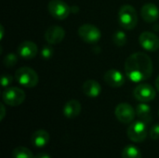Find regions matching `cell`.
<instances>
[{
  "label": "cell",
  "mask_w": 159,
  "mask_h": 158,
  "mask_svg": "<svg viewBox=\"0 0 159 158\" xmlns=\"http://www.w3.org/2000/svg\"><path fill=\"white\" fill-rule=\"evenodd\" d=\"M2 99L9 106H19L25 101V92L17 87L7 88L3 91Z\"/></svg>",
  "instance_id": "6"
},
{
  "label": "cell",
  "mask_w": 159,
  "mask_h": 158,
  "mask_svg": "<svg viewBox=\"0 0 159 158\" xmlns=\"http://www.w3.org/2000/svg\"><path fill=\"white\" fill-rule=\"evenodd\" d=\"M133 95L135 99L141 102H149L155 100L157 92L156 89L150 84L142 83L134 88Z\"/></svg>",
  "instance_id": "8"
},
{
  "label": "cell",
  "mask_w": 159,
  "mask_h": 158,
  "mask_svg": "<svg viewBox=\"0 0 159 158\" xmlns=\"http://www.w3.org/2000/svg\"><path fill=\"white\" fill-rule=\"evenodd\" d=\"M78 35L86 43L95 44L100 41L102 33L97 26L90 23H85L78 28Z\"/></svg>",
  "instance_id": "5"
},
{
  "label": "cell",
  "mask_w": 159,
  "mask_h": 158,
  "mask_svg": "<svg viewBox=\"0 0 159 158\" xmlns=\"http://www.w3.org/2000/svg\"><path fill=\"white\" fill-rule=\"evenodd\" d=\"M127 135L129 139L133 142H136V143L143 142L148 135L146 123L141 120L133 122L129 127L127 130Z\"/></svg>",
  "instance_id": "4"
},
{
  "label": "cell",
  "mask_w": 159,
  "mask_h": 158,
  "mask_svg": "<svg viewBox=\"0 0 159 158\" xmlns=\"http://www.w3.org/2000/svg\"><path fill=\"white\" fill-rule=\"evenodd\" d=\"M0 108H1V115H0V121H2L4 118H5V115H6V109H5V106L3 103L0 104Z\"/></svg>",
  "instance_id": "26"
},
{
  "label": "cell",
  "mask_w": 159,
  "mask_h": 158,
  "mask_svg": "<svg viewBox=\"0 0 159 158\" xmlns=\"http://www.w3.org/2000/svg\"><path fill=\"white\" fill-rule=\"evenodd\" d=\"M141 15L144 21L148 23L156 22L159 18V9L157 5L153 3L145 4L141 9Z\"/></svg>",
  "instance_id": "14"
},
{
  "label": "cell",
  "mask_w": 159,
  "mask_h": 158,
  "mask_svg": "<svg viewBox=\"0 0 159 158\" xmlns=\"http://www.w3.org/2000/svg\"><path fill=\"white\" fill-rule=\"evenodd\" d=\"M49 14L60 20H65L71 13V7L63 0H50L48 3Z\"/></svg>",
  "instance_id": "7"
},
{
  "label": "cell",
  "mask_w": 159,
  "mask_h": 158,
  "mask_svg": "<svg viewBox=\"0 0 159 158\" xmlns=\"http://www.w3.org/2000/svg\"><path fill=\"white\" fill-rule=\"evenodd\" d=\"M83 93L89 98H97L102 92V87L95 80H87L82 86Z\"/></svg>",
  "instance_id": "16"
},
{
  "label": "cell",
  "mask_w": 159,
  "mask_h": 158,
  "mask_svg": "<svg viewBox=\"0 0 159 158\" xmlns=\"http://www.w3.org/2000/svg\"><path fill=\"white\" fill-rule=\"evenodd\" d=\"M118 22L125 30H132L138 23L136 9L130 5H124L118 11Z\"/></svg>",
  "instance_id": "2"
},
{
  "label": "cell",
  "mask_w": 159,
  "mask_h": 158,
  "mask_svg": "<svg viewBox=\"0 0 159 158\" xmlns=\"http://www.w3.org/2000/svg\"><path fill=\"white\" fill-rule=\"evenodd\" d=\"M125 72L131 82L140 83L145 81L153 74L152 60L146 53L135 52L126 60Z\"/></svg>",
  "instance_id": "1"
},
{
  "label": "cell",
  "mask_w": 159,
  "mask_h": 158,
  "mask_svg": "<svg viewBox=\"0 0 159 158\" xmlns=\"http://www.w3.org/2000/svg\"><path fill=\"white\" fill-rule=\"evenodd\" d=\"M156 87H157V89L159 92V75L157 76V78L156 79Z\"/></svg>",
  "instance_id": "28"
},
{
  "label": "cell",
  "mask_w": 159,
  "mask_h": 158,
  "mask_svg": "<svg viewBox=\"0 0 159 158\" xmlns=\"http://www.w3.org/2000/svg\"><path fill=\"white\" fill-rule=\"evenodd\" d=\"M0 29H1V38L0 39H3V34H4V27H3V25L0 26Z\"/></svg>",
  "instance_id": "29"
},
{
  "label": "cell",
  "mask_w": 159,
  "mask_h": 158,
  "mask_svg": "<svg viewBox=\"0 0 159 158\" xmlns=\"http://www.w3.org/2000/svg\"><path fill=\"white\" fill-rule=\"evenodd\" d=\"M13 158H34L32 151L23 146H18L12 151Z\"/></svg>",
  "instance_id": "20"
},
{
  "label": "cell",
  "mask_w": 159,
  "mask_h": 158,
  "mask_svg": "<svg viewBox=\"0 0 159 158\" xmlns=\"http://www.w3.org/2000/svg\"><path fill=\"white\" fill-rule=\"evenodd\" d=\"M18 61V56L13 53V52H10L8 54H7L4 58V65L6 67H8V68H12Z\"/></svg>",
  "instance_id": "22"
},
{
  "label": "cell",
  "mask_w": 159,
  "mask_h": 158,
  "mask_svg": "<svg viewBox=\"0 0 159 158\" xmlns=\"http://www.w3.org/2000/svg\"><path fill=\"white\" fill-rule=\"evenodd\" d=\"M52 56H53V47L49 44L44 46L41 50V57L44 60H49Z\"/></svg>",
  "instance_id": "23"
},
{
  "label": "cell",
  "mask_w": 159,
  "mask_h": 158,
  "mask_svg": "<svg viewBox=\"0 0 159 158\" xmlns=\"http://www.w3.org/2000/svg\"><path fill=\"white\" fill-rule=\"evenodd\" d=\"M135 111H136L137 116L139 117L141 121H143L146 124H149L152 122V119H153L152 110L148 104H146L145 102H142L137 105Z\"/></svg>",
  "instance_id": "18"
},
{
  "label": "cell",
  "mask_w": 159,
  "mask_h": 158,
  "mask_svg": "<svg viewBox=\"0 0 159 158\" xmlns=\"http://www.w3.org/2000/svg\"><path fill=\"white\" fill-rule=\"evenodd\" d=\"M113 42L116 46L117 47H123L126 45L127 41H128V37L125 32L123 31H116L113 34Z\"/></svg>",
  "instance_id": "21"
},
{
  "label": "cell",
  "mask_w": 159,
  "mask_h": 158,
  "mask_svg": "<svg viewBox=\"0 0 159 158\" xmlns=\"http://www.w3.org/2000/svg\"><path fill=\"white\" fill-rule=\"evenodd\" d=\"M140 45L147 51H157L159 48V38L152 32H143L139 36Z\"/></svg>",
  "instance_id": "10"
},
{
  "label": "cell",
  "mask_w": 159,
  "mask_h": 158,
  "mask_svg": "<svg viewBox=\"0 0 159 158\" xmlns=\"http://www.w3.org/2000/svg\"><path fill=\"white\" fill-rule=\"evenodd\" d=\"M34 158H51L50 157V156L48 155V154H47V153H39V154H37Z\"/></svg>",
  "instance_id": "27"
},
{
  "label": "cell",
  "mask_w": 159,
  "mask_h": 158,
  "mask_svg": "<svg viewBox=\"0 0 159 158\" xmlns=\"http://www.w3.org/2000/svg\"><path fill=\"white\" fill-rule=\"evenodd\" d=\"M122 158H142V153L136 146L128 145L122 151Z\"/></svg>",
  "instance_id": "19"
},
{
  "label": "cell",
  "mask_w": 159,
  "mask_h": 158,
  "mask_svg": "<svg viewBox=\"0 0 159 158\" xmlns=\"http://www.w3.org/2000/svg\"><path fill=\"white\" fill-rule=\"evenodd\" d=\"M38 47L32 41H24L18 47V54L24 60H32L37 55Z\"/></svg>",
  "instance_id": "13"
},
{
  "label": "cell",
  "mask_w": 159,
  "mask_h": 158,
  "mask_svg": "<svg viewBox=\"0 0 159 158\" xmlns=\"http://www.w3.org/2000/svg\"><path fill=\"white\" fill-rule=\"evenodd\" d=\"M13 81V77L10 74H3L1 78V85L3 88L8 87Z\"/></svg>",
  "instance_id": "24"
},
{
  "label": "cell",
  "mask_w": 159,
  "mask_h": 158,
  "mask_svg": "<svg viewBox=\"0 0 159 158\" xmlns=\"http://www.w3.org/2000/svg\"><path fill=\"white\" fill-rule=\"evenodd\" d=\"M115 115L119 122L123 124H129L134 120L136 115V111L130 104L122 102L116 107Z\"/></svg>",
  "instance_id": "9"
},
{
  "label": "cell",
  "mask_w": 159,
  "mask_h": 158,
  "mask_svg": "<svg viewBox=\"0 0 159 158\" xmlns=\"http://www.w3.org/2000/svg\"><path fill=\"white\" fill-rule=\"evenodd\" d=\"M65 36V31L62 27L58 25L50 26L45 33V40L49 45H56L61 43Z\"/></svg>",
  "instance_id": "12"
},
{
  "label": "cell",
  "mask_w": 159,
  "mask_h": 158,
  "mask_svg": "<svg viewBox=\"0 0 159 158\" xmlns=\"http://www.w3.org/2000/svg\"><path fill=\"white\" fill-rule=\"evenodd\" d=\"M82 110L80 102L76 100H71L67 102L63 107V115L66 118L73 119L77 117Z\"/></svg>",
  "instance_id": "15"
},
{
  "label": "cell",
  "mask_w": 159,
  "mask_h": 158,
  "mask_svg": "<svg viewBox=\"0 0 159 158\" xmlns=\"http://www.w3.org/2000/svg\"><path fill=\"white\" fill-rule=\"evenodd\" d=\"M105 83L112 88H120L126 83L125 75L116 69L108 70L103 76Z\"/></svg>",
  "instance_id": "11"
},
{
  "label": "cell",
  "mask_w": 159,
  "mask_h": 158,
  "mask_svg": "<svg viewBox=\"0 0 159 158\" xmlns=\"http://www.w3.org/2000/svg\"><path fill=\"white\" fill-rule=\"evenodd\" d=\"M49 140H50V136H49L48 132L44 129L36 130L35 132H34V134L32 135V138H31V142H32L33 145L37 148H42V147L46 146L48 143Z\"/></svg>",
  "instance_id": "17"
},
{
  "label": "cell",
  "mask_w": 159,
  "mask_h": 158,
  "mask_svg": "<svg viewBox=\"0 0 159 158\" xmlns=\"http://www.w3.org/2000/svg\"><path fill=\"white\" fill-rule=\"evenodd\" d=\"M15 79L17 82L25 88H34L38 83V74L30 67L19 68L15 73Z\"/></svg>",
  "instance_id": "3"
},
{
  "label": "cell",
  "mask_w": 159,
  "mask_h": 158,
  "mask_svg": "<svg viewBox=\"0 0 159 158\" xmlns=\"http://www.w3.org/2000/svg\"><path fill=\"white\" fill-rule=\"evenodd\" d=\"M150 137L152 140H158L159 139V124H157L152 127L150 130Z\"/></svg>",
  "instance_id": "25"
}]
</instances>
